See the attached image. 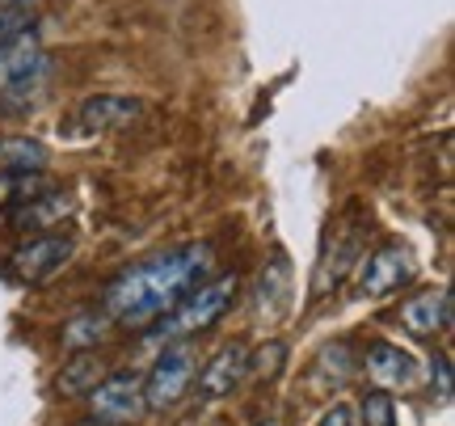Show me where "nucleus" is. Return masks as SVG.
Returning a JSON list of instances; mask_svg holds the SVG:
<instances>
[{
  "label": "nucleus",
  "instance_id": "f3484780",
  "mask_svg": "<svg viewBox=\"0 0 455 426\" xmlns=\"http://www.w3.org/2000/svg\"><path fill=\"white\" fill-rule=\"evenodd\" d=\"M47 173H26V169H0V212H17L21 203L47 195Z\"/></svg>",
  "mask_w": 455,
  "mask_h": 426
},
{
  "label": "nucleus",
  "instance_id": "20e7f679",
  "mask_svg": "<svg viewBox=\"0 0 455 426\" xmlns=\"http://www.w3.org/2000/svg\"><path fill=\"white\" fill-rule=\"evenodd\" d=\"M76 253V241L68 232H30L21 237L9 253V275L26 287H38V283L55 279Z\"/></svg>",
  "mask_w": 455,
  "mask_h": 426
},
{
  "label": "nucleus",
  "instance_id": "5701e85b",
  "mask_svg": "<svg viewBox=\"0 0 455 426\" xmlns=\"http://www.w3.org/2000/svg\"><path fill=\"white\" fill-rule=\"evenodd\" d=\"M316 426H358V418H355V410H350V406H333V410H329Z\"/></svg>",
  "mask_w": 455,
  "mask_h": 426
},
{
  "label": "nucleus",
  "instance_id": "dca6fc26",
  "mask_svg": "<svg viewBox=\"0 0 455 426\" xmlns=\"http://www.w3.org/2000/svg\"><path fill=\"white\" fill-rule=\"evenodd\" d=\"M51 148L30 135H0V169H26V173H47Z\"/></svg>",
  "mask_w": 455,
  "mask_h": 426
},
{
  "label": "nucleus",
  "instance_id": "b1692460",
  "mask_svg": "<svg viewBox=\"0 0 455 426\" xmlns=\"http://www.w3.org/2000/svg\"><path fill=\"white\" fill-rule=\"evenodd\" d=\"M4 4H38V0H0V9H4Z\"/></svg>",
  "mask_w": 455,
  "mask_h": 426
},
{
  "label": "nucleus",
  "instance_id": "0eeeda50",
  "mask_svg": "<svg viewBox=\"0 0 455 426\" xmlns=\"http://www.w3.org/2000/svg\"><path fill=\"white\" fill-rule=\"evenodd\" d=\"M355 275H358V295L379 300V295H392V292H401L405 283H413L418 258H413L409 245H379L367 258H358Z\"/></svg>",
  "mask_w": 455,
  "mask_h": 426
},
{
  "label": "nucleus",
  "instance_id": "f03ea898",
  "mask_svg": "<svg viewBox=\"0 0 455 426\" xmlns=\"http://www.w3.org/2000/svg\"><path fill=\"white\" fill-rule=\"evenodd\" d=\"M241 295V275H212L207 283H198L195 292L178 300L173 309L164 312L156 326L148 329V346H164V342H190L195 334H207L224 321L232 304Z\"/></svg>",
  "mask_w": 455,
  "mask_h": 426
},
{
  "label": "nucleus",
  "instance_id": "412c9836",
  "mask_svg": "<svg viewBox=\"0 0 455 426\" xmlns=\"http://www.w3.org/2000/svg\"><path fill=\"white\" fill-rule=\"evenodd\" d=\"M283 363H287V346H283V342H266V346L258 350V359L249 355V376L270 380L278 367H283Z\"/></svg>",
  "mask_w": 455,
  "mask_h": 426
},
{
  "label": "nucleus",
  "instance_id": "4468645a",
  "mask_svg": "<svg viewBox=\"0 0 455 426\" xmlns=\"http://www.w3.org/2000/svg\"><path fill=\"white\" fill-rule=\"evenodd\" d=\"M101 376H106L101 355L98 350H81V355H72V359L60 367V376H55V393L60 397H89L101 384Z\"/></svg>",
  "mask_w": 455,
  "mask_h": 426
},
{
  "label": "nucleus",
  "instance_id": "2eb2a0df",
  "mask_svg": "<svg viewBox=\"0 0 455 426\" xmlns=\"http://www.w3.org/2000/svg\"><path fill=\"white\" fill-rule=\"evenodd\" d=\"M110 329H114V321L106 317V309L76 312V317L64 326V350H72V355H81V350H98V346L110 338Z\"/></svg>",
  "mask_w": 455,
  "mask_h": 426
},
{
  "label": "nucleus",
  "instance_id": "f257e3e1",
  "mask_svg": "<svg viewBox=\"0 0 455 426\" xmlns=\"http://www.w3.org/2000/svg\"><path fill=\"white\" fill-rule=\"evenodd\" d=\"M212 275H215V249L207 241L164 249V253H152L144 262L127 266L123 275H114V283L101 295V309H106L114 326L152 329L178 300H186L198 283H207Z\"/></svg>",
  "mask_w": 455,
  "mask_h": 426
},
{
  "label": "nucleus",
  "instance_id": "423d86ee",
  "mask_svg": "<svg viewBox=\"0 0 455 426\" xmlns=\"http://www.w3.org/2000/svg\"><path fill=\"white\" fill-rule=\"evenodd\" d=\"M93 422L106 426H131L148 414L144 406V376L140 372H106L101 384L89 393Z\"/></svg>",
  "mask_w": 455,
  "mask_h": 426
},
{
  "label": "nucleus",
  "instance_id": "ddd939ff",
  "mask_svg": "<svg viewBox=\"0 0 455 426\" xmlns=\"http://www.w3.org/2000/svg\"><path fill=\"white\" fill-rule=\"evenodd\" d=\"M68 212H72V198L60 195V190H47V195L21 203V207L9 215V224H13L21 237H30V232H55V224H64Z\"/></svg>",
  "mask_w": 455,
  "mask_h": 426
},
{
  "label": "nucleus",
  "instance_id": "a211bd4d",
  "mask_svg": "<svg viewBox=\"0 0 455 426\" xmlns=\"http://www.w3.org/2000/svg\"><path fill=\"white\" fill-rule=\"evenodd\" d=\"M355 372H358V359L350 355V346L333 342V346H325V350L316 355L312 380H316V389H341V384H350Z\"/></svg>",
  "mask_w": 455,
  "mask_h": 426
},
{
  "label": "nucleus",
  "instance_id": "7ed1b4c3",
  "mask_svg": "<svg viewBox=\"0 0 455 426\" xmlns=\"http://www.w3.org/2000/svg\"><path fill=\"white\" fill-rule=\"evenodd\" d=\"M198 376V350L190 342H164V350L156 355L152 372L144 376V406L152 414L173 410L181 397L195 389Z\"/></svg>",
  "mask_w": 455,
  "mask_h": 426
},
{
  "label": "nucleus",
  "instance_id": "6e6552de",
  "mask_svg": "<svg viewBox=\"0 0 455 426\" xmlns=\"http://www.w3.org/2000/svg\"><path fill=\"white\" fill-rule=\"evenodd\" d=\"M140 101L135 98H118V93H98V98H84L72 118H68L60 132L68 140H93V135H110V132H123L140 118Z\"/></svg>",
  "mask_w": 455,
  "mask_h": 426
},
{
  "label": "nucleus",
  "instance_id": "9b49d317",
  "mask_svg": "<svg viewBox=\"0 0 455 426\" xmlns=\"http://www.w3.org/2000/svg\"><path fill=\"white\" fill-rule=\"evenodd\" d=\"M401 326L418 338H435L439 329L451 326V287H426L401 304Z\"/></svg>",
  "mask_w": 455,
  "mask_h": 426
},
{
  "label": "nucleus",
  "instance_id": "4be33fe9",
  "mask_svg": "<svg viewBox=\"0 0 455 426\" xmlns=\"http://www.w3.org/2000/svg\"><path fill=\"white\" fill-rule=\"evenodd\" d=\"M430 380H435V389H439V397L443 401H447V397H451V359H447V355H435V359H430Z\"/></svg>",
  "mask_w": 455,
  "mask_h": 426
},
{
  "label": "nucleus",
  "instance_id": "9d476101",
  "mask_svg": "<svg viewBox=\"0 0 455 426\" xmlns=\"http://www.w3.org/2000/svg\"><path fill=\"white\" fill-rule=\"evenodd\" d=\"M249 346L244 342H228L215 350V359L203 367V376H198V397L203 401H220V397H228L232 389H241L244 380H249Z\"/></svg>",
  "mask_w": 455,
  "mask_h": 426
},
{
  "label": "nucleus",
  "instance_id": "f8f14e48",
  "mask_svg": "<svg viewBox=\"0 0 455 426\" xmlns=\"http://www.w3.org/2000/svg\"><path fill=\"white\" fill-rule=\"evenodd\" d=\"M367 376H371L375 389H384V393H405V389H413V380H418V363H413V355L409 350H401V346L392 342H375L371 350H367Z\"/></svg>",
  "mask_w": 455,
  "mask_h": 426
},
{
  "label": "nucleus",
  "instance_id": "a878e982",
  "mask_svg": "<svg viewBox=\"0 0 455 426\" xmlns=\"http://www.w3.org/2000/svg\"><path fill=\"white\" fill-rule=\"evenodd\" d=\"M186 426H195V422H186Z\"/></svg>",
  "mask_w": 455,
  "mask_h": 426
},
{
  "label": "nucleus",
  "instance_id": "1a4fd4ad",
  "mask_svg": "<svg viewBox=\"0 0 455 426\" xmlns=\"http://www.w3.org/2000/svg\"><path fill=\"white\" fill-rule=\"evenodd\" d=\"M47 72H51V55L38 47L34 30L0 43V93H21V89L43 81Z\"/></svg>",
  "mask_w": 455,
  "mask_h": 426
},
{
  "label": "nucleus",
  "instance_id": "6ab92c4d",
  "mask_svg": "<svg viewBox=\"0 0 455 426\" xmlns=\"http://www.w3.org/2000/svg\"><path fill=\"white\" fill-rule=\"evenodd\" d=\"M358 426H396V401L384 389H371L358 401Z\"/></svg>",
  "mask_w": 455,
  "mask_h": 426
},
{
  "label": "nucleus",
  "instance_id": "39448f33",
  "mask_svg": "<svg viewBox=\"0 0 455 426\" xmlns=\"http://www.w3.org/2000/svg\"><path fill=\"white\" fill-rule=\"evenodd\" d=\"M363 245H367V224L358 220V215H346L341 220V229L333 232V241L321 249V258H316V275H312V300H321L329 295L333 287L346 283V275L358 266L363 258Z\"/></svg>",
  "mask_w": 455,
  "mask_h": 426
},
{
  "label": "nucleus",
  "instance_id": "393cba45",
  "mask_svg": "<svg viewBox=\"0 0 455 426\" xmlns=\"http://www.w3.org/2000/svg\"><path fill=\"white\" fill-rule=\"evenodd\" d=\"M72 426H106V422H93V418H89V422H72Z\"/></svg>",
  "mask_w": 455,
  "mask_h": 426
},
{
  "label": "nucleus",
  "instance_id": "aec40b11",
  "mask_svg": "<svg viewBox=\"0 0 455 426\" xmlns=\"http://www.w3.org/2000/svg\"><path fill=\"white\" fill-rule=\"evenodd\" d=\"M34 21H38V17H34V4H4V9H0V43L30 34Z\"/></svg>",
  "mask_w": 455,
  "mask_h": 426
}]
</instances>
